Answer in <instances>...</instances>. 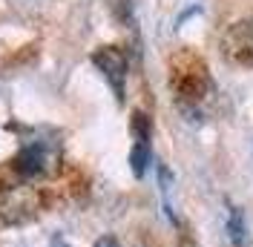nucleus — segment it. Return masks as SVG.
<instances>
[{"label": "nucleus", "instance_id": "nucleus-6", "mask_svg": "<svg viewBox=\"0 0 253 247\" xmlns=\"http://www.w3.org/2000/svg\"><path fill=\"white\" fill-rule=\"evenodd\" d=\"M227 233H230V242L233 247H248V227H245V216H242V210H230V216H227Z\"/></svg>", "mask_w": 253, "mask_h": 247}, {"label": "nucleus", "instance_id": "nucleus-4", "mask_svg": "<svg viewBox=\"0 0 253 247\" xmlns=\"http://www.w3.org/2000/svg\"><path fill=\"white\" fill-rule=\"evenodd\" d=\"M224 49L227 55L239 63H253V17L236 23L224 38Z\"/></svg>", "mask_w": 253, "mask_h": 247}, {"label": "nucleus", "instance_id": "nucleus-7", "mask_svg": "<svg viewBox=\"0 0 253 247\" xmlns=\"http://www.w3.org/2000/svg\"><path fill=\"white\" fill-rule=\"evenodd\" d=\"M95 247H121V245H118L115 236H101V239L95 242Z\"/></svg>", "mask_w": 253, "mask_h": 247}, {"label": "nucleus", "instance_id": "nucleus-5", "mask_svg": "<svg viewBox=\"0 0 253 247\" xmlns=\"http://www.w3.org/2000/svg\"><path fill=\"white\" fill-rule=\"evenodd\" d=\"M132 129H135V144H132V153H129V167L141 178L150 167V121H147V115L138 112L135 121H132Z\"/></svg>", "mask_w": 253, "mask_h": 247}, {"label": "nucleus", "instance_id": "nucleus-1", "mask_svg": "<svg viewBox=\"0 0 253 247\" xmlns=\"http://www.w3.org/2000/svg\"><path fill=\"white\" fill-rule=\"evenodd\" d=\"M61 164V147L58 141L46 138H29L15 158V170L23 178H38V175H49L58 170Z\"/></svg>", "mask_w": 253, "mask_h": 247}, {"label": "nucleus", "instance_id": "nucleus-2", "mask_svg": "<svg viewBox=\"0 0 253 247\" xmlns=\"http://www.w3.org/2000/svg\"><path fill=\"white\" fill-rule=\"evenodd\" d=\"M92 63L101 69V75L110 81L115 98H124V83H126V55L118 46H101L92 55Z\"/></svg>", "mask_w": 253, "mask_h": 247}, {"label": "nucleus", "instance_id": "nucleus-3", "mask_svg": "<svg viewBox=\"0 0 253 247\" xmlns=\"http://www.w3.org/2000/svg\"><path fill=\"white\" fill-rule=\"evenodd\" d=\"M35 210L32 193L26 187H6L0 193V224H20Z\"/></svg>", "mask_w": 253, "mask_h": 247}]
</instances>
